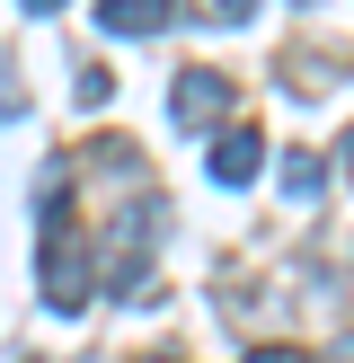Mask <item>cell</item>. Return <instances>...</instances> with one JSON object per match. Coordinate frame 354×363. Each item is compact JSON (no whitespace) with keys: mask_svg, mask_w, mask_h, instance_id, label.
Returning <instances> with one entry per match:
<instances>
[{"mask_svg":"<svg viewBox=\"0 0 354 363\" xmlns=\"http://www.w3.org/2000/svg\"><path fill=\"white\" fill-rule=\"evenodd\" d=\"M177 18V0H98V27L106 35H159Z\"/></svg>","mask_w":354,"mask_h":363,"instance_id":"277c9868","label":"cell"},{"mask_svg":"<svg viewBox=\"0 0 354 363\" xmlns=\"http://www.w3.org/2000/svg\"><path fill=\"white\" fill-rule=\"evenodd\" d=\"M239 363H310V354H292V346H266V354H239Z\"/></svg>","mask_w":354,"mask_h":363,"instance_id":"52a82bcc","label":"cell"},{"mask_svg":"<svg viewBox=\"0 0 354 363\" xmlns=\"http://www.w3.org/2000/svg\"><path fill=\"white\" fill-rule=\"evenodd\" d=\"M222 116H230V71L195 62V71L169 80V124H177V133H204V124H222Z\"/></svg>","mask_w":354,"mask_h":363,"instance_id":"7a4b0ae2","label":"cell"},{"mask_svg":"<svg viewBox=\"0 0 354 363\" xmlns=\"http://www.w3.org/2000/svg\"><path fill=\"white\" fill-rule=\"evenodd\" d=\"M319 186H328V160H319V151H283V195H292V204H310Z\"/></svg>","mask_w":354,"mask_h":363,"instance_id":"5b68a950","label":"cell"},{"mask_svg":"<svg viewBox=\"0 0 354 363\" xmlns=\"http://www.w3.org/2000/svg\"><path fill=\"white\" fill-rule=\"evenodd\" d=\"M248 9H257V0H204V18H212V27H239Z\"/></svg>","mask_w":354,"mask_h":363,"instance_id":"8992f818","label":"cell"},{"mask_svg":"<svg viewBox=\"0 0 354 363\" xmlns=\"http://www.w3.org/2000/svg\"><path fill=\"white\" fill-rule=\"evenodd\" d=\"M133 363H177V354H133Z\"/></svg>","mask_w":354,"mask_h":363,"instance_id":"9c48e42d","label":"cell"},{"mask_svg":"<svg viewBox=\"0 0 354 363\" xmlns=\"http://www.w3.org/2000/svg\"><path fill=\"white\" fill-rule=\"evenodd\" d=\"M18 9H35V18H45V9H62V0H18Z\"/></svg>","mask_w":354,"mask_h":363,"instance_id":"ba28073f","label":"cell"},{"mask_svg":"<svg viewBox=\"0 0 354 363\" xmlns=\"http://www.w3.org/2000/svg\"><path fill=\"white\" fill-rule=\"evenodd\" d=\"M257 169H266V133L257 124H230V133L212 142V186H248Z\"/></svg>","mask_w":354,"mask_h":363,"instance_id":"3957f363","label":"cell"},{"mask_svg":"<svg viewBox=\"0 0 354 363\" xmlns=\"http://www.w3.org/2000/svg\"><path fill=\"white\" fill-rule=\"evenodd\" d=\"M151 240H159V204L133 195V204L115 213V240H106V284H115L124 301H151Z\"/></svg>","mask_w":354,"mask_h":363,"instance_id":"6da1fadb","label":"cell"}]
</instances>
